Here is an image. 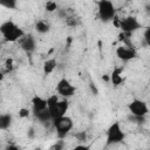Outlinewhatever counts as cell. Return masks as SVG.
Listing matches in <instances>:
<instances>
[{
	"label": "cell",
	"instance_id": "cell-1",
	"mask_svg": "<svg viewBox=\"0 0 150 150\" xmlns=\"http://www.w3.org/2000/svg\"><path fill=\"white\" fill-rule=\"evenodd\" d=\"M47 105L50 111L52 118L54 121L56 118L66 116L69 109V101L67 98H60L57 94H53L47 97Z\"/></svg>",
	"mask_w": 150,
	"mask_h": 150
},
{
	"label": "cell",
	"instance_id": "cell-2",
	"mask_svg": "<svg viewBox=\"0 0 150 150\" xmlns=\"http://www.w3.org/2000/svg\"><path fill=\"white\" fill-rule=\"evenodd\" d=\"M0 33L7 42H19L26 35L23 29L12 20H6L0 25Z\"/></svg>",
	"mask_w": 150,
	"mask_h": 150
},
{
	"label": "cell",
	"instance_id": "cell-3",
	"mask_svg": "<svg viewBox=\"0 0 150 150\" xmlns=\"http://www.w3.org/2000/svg\"><path fill=\"white\" fill-rule=\"evenodd\" d=\"M125 139V132L118 121L112 122L107 131H105V145L111 146V145H117L123 143Z\"/></svg>",
	"mask_w": 150,
	"mask_h": 150
},
{
	"label": "cell",
	"instance_id": "cell-4",
	"mask_svg": "<svg viewBox=\"0 0 150 150\" xmlns=\"http://www.w3.org/2000/svg\"><path fill=\"white\" fill-rule=\"evenodd\" d=\"M97 15L102 22L114 21L116 18V7L110 0H98L96 1Z\"/></svg>",
	"mask_w": 150,
	"mask_h": 150
},
{
	"label": "cell",
	"instance_id": "cell-5",
	"mask_svg": "<svg viewBox=\"0 0 150 150\" xmlns=\"http://www.w3.org/2000/svg\"><path fill=\"white\" fill-rule=\"evenodd\" d=\"M52 124L55 129V134L59 139H64L74 128V122H73L71 117H69L67 115L54 120L52 122Z\"/></svg>",
	"mask_w": 150,
	"mask_h": 150
},
{
	"label": "cell",
	"instance_id": "cell-6",
	"mask_svg": "<svg viewBox=\"0 0 150 150\" xmlns=\"http://www.w3.org/2000/svg\"><path fill=\"white\" fill-rule=\"evenodd\" d=\"M118 28L121 29V32L128 36H130L131 34H134L135 32H137L138 29L142 28V23L138 21V19L134 15H128L123 19L120 20V26Z\"/></svg>",
	"mask_w": 150,
	"mask_h": 150
},
{
	"label": "cell",
	"instance_id": "cell-7",
	"mask_svg": "<svg viewBox=\"0 0 150 150\" xmlns=\"http://www.w3.org/2000/svg\"><path fill=\"white\" fill-rule=\"evenodd\" d=\"M55 90L57 93V95L61 98H70L71 96H74L75 91H76V87L66 77H62L57 81Z\"/></svg>",
	"mask_w": 150,
	"mask_h": 150
},
{
	"label": "cell",
	"instance_id": "cell-8",
	"mask_svg": "<svg viewBox=\"0 0 150 150\" xmlns=\"http://www.w3.org/2000/svg\"><path fill=\"white\" fill-rule=\"evenodd\" d=\"M128 110L130 115L137 117H145L149 112L148 103L141 98H134L128 103Z\"/></svg>",
	"mask_w": 150,
	"mask_h": 150
},
{
	"label": "cell",
	"instance_id": "cell-9",
	"mask_svg": "<svg viewBox=\"0 0 150 150\" xmlns=\"http://www.w3.org/2000/svg\"><path fill=\"white\" fill-rule=\"evenodd\" d=\"M116 56L123 62H129L137 57V52L135 48L128 47L125 45H121L116 48Z\"/></svg>",
	"mask_w": 150,
	"mask_h": 150
},
{
	"label": "cell",
	"instance_id": "cell-10",
	"mask_svg": "<svg viewBox=\"0 0 150 150\" xmlns=\"http://www.w3.org/2000/svg\"><path fill=\"white\" fill-rule=\"evenodd\" d=\"M20 48L27 53V54H32L35 52L36 49V39L34 38V35L32 34H26L20 41H19Z\"/></svg>",
	"mask_w": 150,
	"mask_h": 150
},
{
	"label": "cell",
	"instance_id": "cell-11",
	"mask_svg": "<svg viewBox=\"0 0 150 150\" xmlns=\"http://www.w3.org/2000/svg\"><path fill=\"white\" fill-rule=\"evenodd\" d=\"M30 103H32V112L33 114L40 112V111H42V110H45V109L48 108V105H47V98H43V97H41L39 95H34L32 97Z\"/></svg>",
	"mask_w": 150,
	"mask_h": 150
},
{
	"label": "cell",
	"instance_id": "cell-12",
	"mask_svg": "<svg viewBox=\"0 0 150 150\" xmlns=\"http://www.w3.org/2000/svg\"><path fill=\"white\" fill-rule=\"evenodd\" d=\"M123 67H115L111 71V74L109 75V80L112 83V86L118 87L121 84H123L124 82V77H123Z\"/></svg>",
	"mask_w": 150,
	"mask_h": 150
},
{
	"label": "cell",
	"instance_id": "cell-13",
	"mask_svg": "<svg viewBox=\"0 0 150 150\" xmlns=\"http://www.w3.org/2000/svg\"><path fill=\"white\" fill-rule=\"evenodd\" d=\"M13 123V115L11 112H4L0 115V129L8 130Z\"/></svg>",
	"mask_w": 150,
	"mask_h": 150
},
{
	"label": "cell",
	"instance_id": "cell-14",
	"mask_svg": "<svg viewBox=\"0 0 150 150\" xmlns=\"http://www.w3.org/2000/svg\"><path fill=\"white\" fill-rule=\"evenodd\" d=\"M57 66V62H56V59L55 57H50V59H47L43 64H42V70H43V74L45 75H50L55 68Z\"/></svg>",
	"mask_w": 150,
	"mask_h": 150
},
{
	"label": "cell",
	"instance_id": "cell-15",
	"mask_svg": "<svg viewBox=\"0 0 150 150\" xmlns=\"http://www.w3.org/2000/svg\"><path fill=\"white\" fill-rule=\"evenodd\" d=\"M34 117L40 122V123H49V122H53V118H52V115H50V111L49 109H45L40 112H36V114H33Z\"/></svg>",
	"mask_w": 150,
	"mask_h": 150
},
{
	"label": "cell",
	"instance_id": "cell-16",
	"mask_svg": "<svg viewBox=\"0 0 150 150\" xmlns=\"http://www.w3.org/2000/svg\"><path fill=\"white\" fill-rule=\"evenodd\" d=\"M35 30L40 34H46L50 30V25L49 22H47L46 20H38L35 22Z\"/></svg>",
	"mask_w": 150,
	"mask_h": 150
},
{
	"label": "cell",
	"instance_id": "cell-17",
	"mask_svg": "<svg viewBox=\"0 0 150 150\" xmlns=\"http://www.w3.org/2000/svg\"><path fill=\"white\" fill-rule=\"evenodd\" d=\"M64 146H66V142L64 139H59L54 142V144L49 148V150H64Z\"/></svg>",
	"mask_w": 150,
	"mask_h": 150
},
{
	"label": "cell",
	"instance_id": "cell-18",
	"mask_svg": "<svg viewBox=\"0 0 150 150\" xmlns=\"http://www.w3.org/2000/svg\"><path fill=\"white\" fill-rule=\"evenodd\" d=\"M45 9L49 13H53V12H56L59 9V6L55 1H47L45 5Z\"/></svg>",
	"mask_w": 150,
	"mask_h": 150
},
{
	"label": "cell",
	"instance_id": "cell-19",
	"mask_svg": "<svg viewBox=\"0 0 150 150\" xmlns=\"http://www.w3.org/2000/svg\"><path fill=\"white\" fill-rule=\"evenodd\" d=\"M128 120L131 122V123H135V124H138V125H142L145 123V117H137V116H134V115H128Z\"/></svg>",
	"mask_w": 150,
	"mask_h": 150
},
{
	"label": "cell",
	"instance_id": "cell-20",
	"mask_svg": "<svg viewBox=\"0 0 150 150\" xmlns=\"http://www.w3.org/2000/svg\"><path fill=\"white\" fill-rule=\"evenodd\" d=\"M1 6L6 7L7 9H16L18 7V2L15 0H9V1H4L1 2Z\"/></svg>",
	"mask_w": 150,
	"mask_h": 150
},
{
	"label": "cell",
	"instance_id": "cell-21",
	"mask_svg": "<svg viewBox=\"0 0 150 150\" xmlns=\"http://www.w3.org/2000/svg\"><path fill=\"white\" fill-rule=\"evenodd\" d=\"M143 39H144L145 45L150 48V26L144 29V32H143Z\"/></svg>",
	"mask_w": 150,
	"mask_h": 150
},
{
	"label": "cell",
	"instance_id": "cell-22",
	"mask_svg": "<svg viewBox=\"0 0 150 150\" xmlns=\"http://www.w3.org/2000/svg\"><path fill=\"white\" fill-rule=\"evenodd\" d=\"M29 110L27 109V108H21V109H19V117L20 118H26V117H28L29 116Z\"/></svg>",
	"mask_w": 150,
	"mask_h": 150
},
{
	"label": "cell",
	"instance_id": "cell-23",
	"mask_svg": "<svg viewBox=\"0 0 150 150\" xmlns=\"http://www.w3.org/2000/svg\"><path fill=\"white\" fill-rule=\"evenodd\" d=\"M56 14L60 19H68V15H67V11L64 8H59L56 11Z\"/></svg>",
	"mask_w": 150,
	"mask_h": 150
},
{
	"label": "cell",
	"instance_id": "cell-24",
	"mask_svg": "<svg viewBox=\"0 0 150 150\" xmlns=\"http://www.w3.org/2000/svg\"><path fill=\"white\" fill-rule=\"evenodd\" d=\"M71 150H91L89 145H86V144H79V145H75Z\"/></svg>",
	"mask_w": 150,
	"mask_h": 150
},
{
	"label": "cell",
	"instance_id": "cell-25",
	"mask_svg": "<svg viewBox=\"0 0 150 150\" xmlns=\"http://www.w3.org/2000/svg\"><path fill=\"white\" fill-rule=\"evenodd\" d=\"M4 150H21V148L19 145H16V144H8V145L5 146Z\"/></svg>",
	"mask_w": 150,
	"mask_h": 150
},
{
	"label": "cell",
	"instance_id": "cell-26",
	"mask_svg": "<svg viewBox=\"0 0 150 150\" xmlns=\"http://www.w3.org/2000/svg\"><path fill=\"white\" fill-rule=\"evenodd\" d=\"M89 87H90V90H91V93H93L94 95H97V94H98V90H97V88H96V86H95V83H93V82H90V84H89Z\"/></svg>",
	"mask_w": 150,
	"mask_h": 150
},
{
	"label": "cell",
	"instance_id": "cell-27",
	"mask_svg": "<svg viewBox=\"0 0 150 150\" xmlns=\"http://www.w3.org/2000/svg\"><path fill=\"white\" fill-rule=\"evenodd\" d=\"M75 136H76V137H79V139H80V141H86V137H87V136H86V132H81V134H76Z\"/></svg>",
	"mask_w": 150,
	"mask_h": 150
},
{
	"label": "cell",
	"instance_id": "cell-28",
	"mask_svg": "<svg viewBox=\"0 0 150 150\" xmlns=\"http://www.w3.org/2000/svg\"><path fill=\"white\" fill-rule=\"evenodd\" d=\"M33 135H34V130L33 129H29V132H27V136L28 137H33Z\"/></svg>",
	"mask_w": 150,
	"mask_h": 150
},
{
	"label": "cell",
	"instance_id": "cell-29",
	"mask_svg": "<svg viewBox=\"0 0 150 150\" xmlns=\"http://www.w3.org/2000/svg\"><path fill=\"white\" fill-rule=\"evenodd\" d=\"M34 150H42V149H41V148H35Z\"/></svg>",
	"mask_w": 150,
	"mask_h": 150
}]
</instances>
